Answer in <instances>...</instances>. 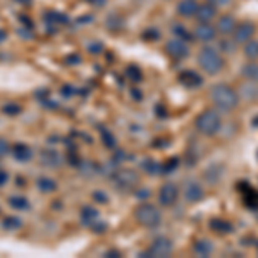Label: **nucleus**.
Listing matches in <instances>:
<instances>
[{
    "label": "nucleus",
    "instance_id": "20e7f679",
    "mask_svg": "<svg viewBox=\"0 0 258 258\" xmlns=\"http://www.w3.org/2000/svg\"><path fill=\"white\" fill-rule=\"evenodd\" d=\"M135 215H136V220H138L141 226L150 227V229L157 227L162 220V215H160L159 209L153 207V205H150V203H143V205H140L138 209H136Z\"/></svg>",
    "mask_w": 258,
    "mask_h": 258
},
{
    "label": "nucleus",
    "instance_id": "6ab92c4d",
    "mask_svg": "<svg viewBox=\"0 0 258 258\" xmlns=\"http://www.w3.org/2000/svg\"><path fill=\"white\" fill-rule=\"evenodd\" d=\"M81 220H83V224H86V226L95 227L100 220V214L95 209H90L88 207V209H85L81 212Z\"/></svg>",
    "mask_w": 258,
    "mask_h": 258
},
{
    "label": "nucleus",
    "instance_id": "2eb2a0df",
    "mask_svg": "<svg viewBox=\"0 0 258 258\" xmlns=\"http://www.w3.org/2000/svg\"><path fill=\"white\" fill-rule=\"evenodd\" d=\"M184 197L189 203H197V202H200V200H203V197H205V191H203L202 186L197 184V182H189L188 188H186V191H184Z\"/></svg>",
    "mask_w": 258,
    "mask_h": 258
},
{
    "label": "nucleus",
    "instance_id": "6e6552de",
    "mask_svg": "<svg viewBox=\"0 0 258 258\" xmlns=\"http://www.w3.org/2000/svg\"><path fill=\"white\" fill-rule=\"evenodd\" d=\"M177 197H179V189L172 182H165L159 191V202L164 207H172L176 203Z\"/></svg>",
    "mask_w": 258,
    "mask_h": 258
},
{
    "label": "nucleus",
    "instance_id": "aec40b11",
    "mask_svg": "<svg viewBox=\"0 0 258 258\" xmlns=\"http://www.w3.org/2000/svg\"><path fill=\"white\" fill-rule=\"evenodd\" d=\"M212 251H214V244H212L210 241L202 239V241H197V243H195V253H197V255L209 256Z\"/></svg>",
    "mask_w": 258,
    "mask_h": 258
},
{
    "label": "nucleus",
    "instance_id": "1a4fd4ad",
    "mask_svg": "<svg viewBox=\"0 0 258 258\" xmlns=\"http://www.w3.org/2000/svg\"><path fill=\"white\" fill-rule=\"evenodd\" d=\"M179 83L182 86H186V88L193 90V88H200L203 85V78L198 73H195V71H182L179 74Z\"/></svg>",
    "mask_w": 258,
    "mask_h": 258
},
{
    "label": "nucleus",
    "instance_id": "bb28decb",
    "mask_svg": "<svg viewBox=\"0 0 258 258\" xmlns=\"http://www.w3.org/2000/svg\"><path fill=\"white\" fill-rule=\"evenodd\" d=\"M220 48L224 50V52H227V53H231V52H234V48H236V41L232 40V41H220Z\"/></svg>",
    "mask_w": 258,
    "mask_h": 258
},
{
    "label": "nucleus",
    "instance_id": "c9c22d12",
    "mask_svg": "<svg viewBox=\"0 0 258 258\" xmlns=\"http://www.w3.org/2000/svg\"><path fill=\"white\" fill-rule=\"evenodd\" d=\"M91 4H103V0H88Z\"/></svg>",
    "mask_w": 258,
    "mask_h": 258
},
{
    "label": "nucleus",
    "instance_id": "423d86ee",
    "mask_svg": "<svg viewBox=\"0 0 258 258\" xmlns=\"http://www.w3.org/2000/svg\"><path fill=\"white\" fill-rule=\"evenodd\" d=\"M165 52H167L172 59L182 60V59H186V57L189 55V47L184 43V40L174 38V40H170L167 45H165Z\"/></svg>",
    "mask_w": 258,
    "mask_h": 258
},
{
    "label": "nucleus",
    "instance_id": "4c0bfd02",
    "mask_svg": "<svg viewBox=\"0 0 258 258\" xmlns=\"http://www.w3.org/2000/svg\"><path fill=\"white\" fill-rule=\"evenodd\" d=\"M256 157H258V152H256Z\"/></svg>",
    "mask_w": 258,
    "mask_h": 258
},
{
    "label": "nucleus",
    "instance_id": "9d476101",
    "mask_svg": "<svg viewBox=\"0 0 258 258\" xmlns=\"http://www.w3.org/2000/svg\"><path fill=\"white\" fill-rule=\"evenodd\" d=\"M215 36H217V30H215L210 23L198 24L197 30H195V38L200 41H212V40H215Z\"/></svg>",
    "mask_w": 258,
    "mask_h": 258
},
{
    "label": "nucleus",
    "instance_id": "c85d7f7f",
    "mask_svg": "<svg viewBox=\"0 0 258 258\" xmlns=\"http://www.w3.org/2000/svg\"><path fill=\"white\" fill-rule=\"evenodd\" d=\"M4 226H6V229H16L21 226L19 219H7L6 222H4Z\"/></svg>",
    "mask_w": 258,
    "mask_h": 258
},
{
    "label": "nucleus",
    "instance_id": "39448f33",
    "mask_svg": "<svg viewBox=\"0 0 258 258\" xmlns=\"http://www.w3.org/2000/svg\"><path fill=\"white\" fill-rule=\"evenodd\" d=\"M172 251H174L172 241L162 236V238H157L152 243V246H150V249H148V255L155 256V258H165V256L172 255Z\"/></svg>",
    "mask_w": 258,
    "mask_h": 258
},
{
    "label": "nucleus",
    "instance_id": "f704fd0d",
    "mask_svg": "<svg viewBox=\"0 0 258 258\" xmlns=\"http://www.w3.org/2000/svg\"><path fill=\"white\" fill-rule=\"evenodd\" d=\"M251 124H253V126H255V127H258V115H256L255 119H253V122H251Z\"/></svg>",
    "mask_w": 258,
    "mask_h": 258
},
{
    "label": "nucleus",
    "instance_id": "473e14b6",
    "mask_svg": "<svg viewBox=\"0 0 258 258\" xmlns=\"http://www.w3.org/2000/svg\"><path fill=\"white\" fill-rule=\"evenodd\" d=\"M7 181V176H6V172H0V184H4V182Z\"/></svg>",
    "mask_w": 258,
    "mask_h": 258
},
{
    "label": "nucleus",
    "instance_id": "c756f323",
    "mask_svg": "<svg viewBox=\"0 0 258 258\" xmlns=\"http://www.w3.org/2000/svg\"><path fill=\"white\" fill-rule=\"evenodd\" d=\"M7 152H9V143H7L6 140L0 138V157H4Z\"/></svg>",
    "mask_w": 258,
    "mask_h": 258
},
{
    "label": "nucleus",
    "instance_id": "dca6fc26",
    "mask_svg": "<svg viewBox=\"0 0 258 258\" xmlns=\"http://www.w3.org/2000/svg\"><path fill=\"white\" fill-rule=\"evenodd\" d=\"M210 229L217 234H231L234 231V226H232L229 220L224 219H212L210 220Z\"/></svg>",
    "mask_w": 258,
    "mask_h": 258
},
{
    "label": "nucleus",
    "instance_id": "4be33fe9",
    "mask_svg": "<svg viewBox=\"0 0 258 258\" xmlns=\"http://www.w3.org/2000/svg\"><path fill=\"white\" fill-rule=\"evenodd\" d=\"M241 74H243V78H246L248 81H258V64L256 62L246 64L241 69Z\"/></svg>",
    "mask_w": 258,
    "mask_h": 258
},
{
    "label": "nucleus",
    "instance_id": "b1692460",
    "mask_svg": "<svg viewBox=\"0 0 258 258\" xmlns=\"http://www.w3.org/2000/svg\"><path fill=\"white\" fill-rule=\"evenodd\" d=\"M244 55L248 59H258V41L256 40H249L244 45Z\"/></svg>",
    "mask_w": 258,
    "mask_h": 258
},
{
    "label": "nucleus",
    "instance_id": "5701e85b",
    "mask_svg": "<svg viewBox=\"0 0 258 258\" xmlns=\"http://www.w3.org/2000/svg\"><path fill=\"white\" fill-rule=\"evenodd\" d=\"M55 188H57V182L52 181V179L48 177L38 179V189L43 191V193H52V191H55Z\"/></svg>",
    "mask_w": 258,
    "mask_h": 258
},
{
    "label": "nucleus",
    "instance_id": "7ed1b4c3",
    "mask_svg": "<svg viewBox=\"0 0 258 258\" xmlns=\"http://www.w3.org/2000/svg\"><path fill=\"white\" fill-rule=\"evenodd\" d=\"M197 129L205 136H214L220 129V115L215 110H205L197 117Z\"/></svg>",
    "mask_w": 258,
    "mask_h": 258
},
{
    "label": "nucleus",
    "instance_id": "e433bc0d",
    "mask_svg": "<svg viewBox=\"0 0 258 258\" xmlns=\"http://www.w3.org/2000/svg\"><path fill=\"white\" fill-rule=\"evenodd\" d=\"M16 2H19V4H28L30 0H16Z\"/></svg>",
    "mask_w": 258,
    "mask_h": 258
},
{
    "label": "nucleus",
    "instance_id": "412c9836",
    "mask_svg": "<svg viewBox=\"0 0 258 258\" xmlns=\"http://www.w3.org/2000/svg\"><path fill=\"white\" fill-rule=\"evenodd\" d=\"M41 162H43L45 165H50V167H55V165L60 164V157L57 152H52V150H48V152H43L40 155Z\"/></svg>",
    "mask_w": 258,
    "mask_h": 258
},
{
    "label": "nucleus",
    "instance_id": "9b49d317",
    "mask_svg": "<svg viewBox=\"0 0 258 258\" xmlns=\"http://www.w3.org/2000/svg\"><path fill=\"white\" fill-rule=\"evenodd\" d=\"M115 182L120 188H133V186L138 184V174L133 172V170H122L115 176Z\"/></svg>",
    "mask_w": 258,
    "mask_h": 258
},
{
    "label": "nucleus",
    "instance_id": "a211bd4d",
    "mask_svg": "<svg viewBox=\"0 0 258 258\" xmlns=\"http://www.w3.org/2000/svg\"><path fill=\"white\" fill-rule=\"evenodd\" d=\"M12 157H14L18 162H28L31 159V150L26 145H16L12 148Z\"/></svg>",
    "mask_w": 258,
    "mask_h": 258
},
{
    "label": "nucleus",
    "instance_id": "cd10ccee",
    "mask_svg": "<svg viewBox=\"0 0 258 258\" xmlns=\"http://www.w3.org/2000/svg\"><path fill=\"white\" fill-rule=\"evenodd\" d=\"M174 33L179 35V38H181V40H191V38H193V36H191L182 26H176V28H174Z\"/></svg>",
    "mask_w": 258,
    "mask_h": 258
},
{
    "label": "nucleus",
    "instance_id": "f3484780",
    "mask_svg": "<svg viewBox=\"0 0 258 258\" xmlns=\"http://www.w3.org/2000/svg\"><path fill=\"white\" fill-rule=\"evenodd\" d=\"M236 28V19L234 16L226 14V16H220L219 23H217V30L222 33V35H231Z\"/></svg>",
    "mask_w": 258,
    "mask_h": 258
},
{
    "label": "nucleus",
    "instance_id": "f8f14e48",
    "mask_svg": "<svg viewBox=\"0 0 258 258\" xmlns=\"http://www.w3.org/2000/svg\"><path fill=\"white\" fill-rule=\"evenodd\" d=\"M239 184L243 186V188H239V191L244 193V203H246V207L253 210L258 209V191L253 189L248 182H239Z\"/></svg>",
    "mask_w": 258,
    "mask_h": 258
},
{
    "label": "nucleus",
    "instance_id": "2f4dec72",
    "mask_svg": "<svg viewBox=\"0 0 258 258\" xmlns=\"http://www.w3.org/2000/svg\"><path fill=\"white\" fill-rule=\"evenodd\" d=\"M231 2V0H210V4L212 6H215V7H224V6H227V4Z\"/></svg>",
    "mask_w": 258,
    "mask_h": 258
},
{
    "label": "nucleus",
    "instance_id": "ddd939ff",
    "mask_svg": "<svg viewBox=\"0 0 258 258\" xmlns=\"http://www.w3.org/2000/svg\"><path fill=\"white\" fill-rule=\"evenodd\" d=\"M215 14H217V9L209 2V4H203V6H198V11L195 16L200 19V23H210L215 18Z\"/></svg>",
    "mask_w": 258,
    "mask_h": 258
},
{
    "label": "nucleus",
    "instance_id": "7c9ffc66",
    "mask_svg": "<svg viewBox=\"0 0 258 258\" xmlns=\"http://www.w3.org/2000/svg\"><path fill=\"white\" fill-rule=\"evenodd\" d=\"M177 167V159H170V162L167 165H164V170L165 172H169V170H174Z\"/></svg>",
    "mask_w": 258,
    "mask_h": 258
},
{
    "label": "nucleus",
    "instance_id": "a878e982",
    "mask_svg": "<svg viewBox=\"0 0 258 258\" xmlns=\"http://www.w3.org/2000/svg\"><path fill=\"white\" fill-rule=\"evenodd\" d=\"M127 74H129V78H131L133 81H140L141 80V71L138 68H135V66L127 68Z\"/></svg>",
    "mask_w": 258,
    "mask_h": 258
},
{
    "label": "nucleus",
    "instance_id": "4468645a",
    "mask_svg": "<svg viewBox=\"0 0 258 258\" xmlns=\"http://www.w3.org/2000/svg\"><path fill=\"white\" fill-rule=\"evenodd\" d=\"M198 11V2L197 0H181L177 4V14H181L182 18H191Z\"/></svg>",
    "mask_w": 258,
    "mask_h": 258
},
{
    "label": "nucleus",
    "instance_id": "f257e3e1",
    "mask_svg": "<svg viewBox=\"0 0 258 258\" xmlns=\"http://www.w3.org/2000/svg\"><path fill=\"white\" fill-rule=\"evenodd\" d=\"M212 100H214L215 107L220 109L222 112H231L238 107V93L234 91V88H231L229 85H215L212 88Z\"/></svg>",
    "mask_w": 258,
    "mask_h": 258
},
{
    "label": "nucleus",
    "instance_id": "0eeeda50",
    "mask_svg": "<svg viewBox=\"0 0 258 258\" xmlns=\"http://www.w3.org/2000/svg\"><path fill=\"white\" fill-rule=\"evenodd\" d=\"M255 24L249 23V21H244V23L238 24V26L234 28V31H232V40L236 41V43H246V41H249L255 36Z\"/></svg>",
    "mask_w": 258,
    "mask_h": 258
},
{
    "label": "nucleus",
    "instance_id": "393cba45",
    "mask_svg": "<svg viewBox=\"0 0 258 258\" xmlns=\"http://www.w3.org/2000/svg\"><path fill=\"white\" fill-rule=\"evenodd\" d=\"M9 205L12 207V209L24 210V209H28V207H30V203H28V200L23 198V197H12L9 200Z\"/></svg>",
    "mask_w": 258,
    "mask_h": 258
},
{
    "label": "nucleus",
    "instance_id": "f03ea898",
    "mask_svg": "<svg viewBox=\"0 0 258 258\" xmlns=\"http://www.w3.org/2000/svg\"><path fill=\"white\" fill-rule=\"evenodd\" d=\"M198 64L207 74H217L219 71L222 69L224 60L215 48L205 47V48L200 50V53H198Z\"/></svg>",
    "mask_w": 258,
    "mask_h": 258
},
{
    "label": "nucleus",
    "instance_id": "72a5a7b5",
    "mask_svg": "<svg viewBox=\"0 0 258 258\" xmlns=\"http://www.w3.org/2000/svg\"><path fill=\"white\" fill-rule=\"evenodd\" d=\"M6 36H7V33L4 31V30H0V43H2V41L6 40Z\"/></svg>",
    "mask_w": 258,
    "mask_h": 258
}]
</instances>
